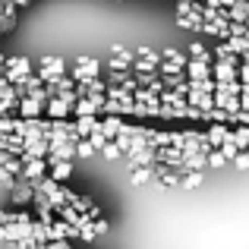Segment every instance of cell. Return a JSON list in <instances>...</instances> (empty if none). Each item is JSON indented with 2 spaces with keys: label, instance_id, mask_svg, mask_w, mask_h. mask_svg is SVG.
<instances>
[{
  "label": "cell",
  "instance_id": "obj_35",
  "mask_svg": "<svg viewBox=\"0 0 249 249\" xmlns=\"http://www.w3.org/2000/svg\"><path fill=\"white\" fill-rule=\"evenodd\" d=\"M0 183H3L6 189H13V183H16V177H13V174H10L6 167H0Z\"/></svg>",
  "mask_w": 249,
  "mask_h": 249
},
{
  "label": "cell",
  "instance_id": "obj_16",
  "mask_svg": "<svg viewBox=\"0 0 249 249\" xmlns=\"http://www.w3.org/2000/svg\"><path fill=\"white\" fill-rule=\"evenodd\" d=\"M73 129H76V136H79V139H89V136L98 129V117H76V120H73Z\"/></svg>",
  "mask_w": 249,
  "mask_h": 249
},
{
  "label": "cell",
  "instance_id": "obj_1",
  "mask_svg": "<svg viewBox=\"0 0 249 249\" xmlns=\"http://www.w3.org/2000/svg\"><path fill=\"white\" fill-rule=\"evenodd\" d=\"M0 240L13 243L16 249H25V246H32V231H29V224H0Z\"/></svg>",
  "mask_w": 249,
  "mask_h": 249
},
{
  "label": "cell",
  "instance_id": "obj_39",
  "mask_svg": "<svg viewBox=\"0 0 249 249\" xmlns=\"http://www.w3.org/2000/svg\"><path fill=\"white\" fill-rule=\"evenodd\" d=\"M44 249H73V246H70L67 240H54V243H48Z\"/></svg>",
  "mask_w": 249,
  "mask_h": 249
},
{
  "label": "cell",
  "instance_id": "obj_7",
  "mask_svg": "<svg viewBox=\"0 0 249 249\" xmlns=\"http://www.w3.org/2000/svg\"><path fill=\"white\" fill-rule=\"evenodd\" d=\"M16 114L22 117V120H41L44 117V104L35 101V98H19L16 101Z\"/></svg>",
  "mask_w": 249,
  "mask_h": 249
},
{
  "label": "cell",
  "instance_id": "obj_15",
  "mask_svg": "<svg viewBox=\"0 0 249 249\" xmlns=\"http://www.w3.org/2000/svg\"><path fill=\"white\" fill-rule=\"evenodd\" d=\"M101 133H104L107 142H114L117 136L123 133V117H104V120H101Z\"/></svg>",
  "mask_w": 249,
  "mask_h": 249
},
{
  "label": "cell",
  "instance_id": "obj_33",
  "mask_svg": "<svg viewBox=\"0 0 249 249\" xmlns=\"http://www.w3.org/2000/svg\"><path fill=\"white\" fill-rule=\"evenodd\" d=\"M98 155H104V158H110V161H114V158H120L123 152H120V148L114 145V142H107V145H104V148H101V152H98Z\"/></svg>",
  "mask_w": 249,
  "mask_h": 249
},
{
  "label": "cell",
  "instance_id": "obj_27",
  "mask_svg": "<svg viewBox=\"0 0 249 249\" xmlns=\"http://www.w3.org/2000/svg\"><path fill=\"white\" fill-rule=\"evenodd\" d=\"M89 142H91V148H95V152H101V148L107 145V139H104V133H101V120H98V129L89 136Z\"/></svg>",
  "mask_w": 249,
  "mask_h": 249
},
{
  "label": "cell",
  "instance_id": "obj_18",
  "mask_svg": "<svg viewBox=\"0 0 249 249\" xmlns=\"http://www.w3.org/2000/svg\"><path fill=\"white\" fill-rule=\"evenodd\" d=\"M16 10L19 6H13V3L3 6V13H0V35H6V32L16 29Z\"/></svg>",
  "mask_w": 249,
  "mask_h": 249
},
{
  "label": "cell",
  "instance_id": "obj_10",
  "mask_svg": "<svg viewBox=\"0 0 249 249\" xmlns=\"http://www.w3.org/2000/svg\"><path fill=\"white\" fill-rule=\"evenodd\" d=\"M101 101L104 98H79V101L73 104V117H98Z\"/></svg>",
  "mask_w": 249,
  "mask_h": 249
},
{
  "label": "cell",
  "instance_id": "obj_17",
  "mask_svg": "<svg viewBox=\"0 0 249 249\" xmlns=\"http://www.w3.org/2000/svg\"><path fill=\"white\" fill-rule=\"evenodd\" d=\"M186 104H189V107H196V110H202V114H208V110L214 107L212 95H202V91H189V95H186Z\"/></svg>",
  "mask_w": 249,
  "mask_h": 249
},
{
  "label": "cell",
  "instance_id": "obj_6",
  "mask_svg": "<svg viewBox=\"0 0 249 249\" xmlns=\"http://www.w3.org/2000/svg\"><path fill=\"white\" fill-rule=\"evenodd\" d=\"M76 63H79V67H76L73 70V82H85V79H98V70H101V63H98L95 60V57H79V60H76Z\"/></svg>",
  "mask_w": 249,
  "mask_h": 249
},
{
  "label": "cell",
  "instance_id": "obj_4",
  "mask_svg": "<svg viewBox=\"0 0 249 249\" xmlns=\"http://www.w3.org/2000/svg\"><path fill=\"white\" fill-rule=\"evenodd\" d=\"M155 164L170 167V170H183V152L174 145H161V148H155Z\"/></svg>",
  "mask_w": 249,
  "mask_h": 249
},
{
  "label": "cell",
  "instance_id": "obj_11",
  "mask_svg": "<svg viewBox=\"0 0 249 249\" xmlns=\"http://www.w3.org/2000/svg\"><path fill=\"white\" fill-rule=\"evenodd\" d=\"M186 79H189V82L212 79V63H202V60H186Z\"/></svg>",
  "mask_w": 249,
  "mask_h": 249
},
{
  "label": "cell",
  "instance_id": "obj_12",
  "mask_svg": "<svg viewBox=\"0 0 249 249\" xmlns=\"http://www.w3.org/2000/svg\"><path fill=\"white\" fill-rule=\"evenodd\" d=\"M48 152H51V145H48V139H38V142H29L25 145V155L19 161H41V158H48Z\"/></svg>",
  "mask_w": 249,
  "mask_h": 249
},
{
  "label": "cell",
  "instance_id": "obj_2",
  "mask_svg": "<svg viewBox=\"0 0 249 249\" xmlns=\"http://www.w3.org/2000/svg\"><path fill=\"white\" fill-rule=\"evenodd\" d=\"M237 67H240V57L214 60L212 63V79L214 82H237Z\"/></svg>",
  "mask_w": 249,
  "mask_h": 249
},
{
  "label": "cell",
  "instance_id": "obj_24",
  "mask_svg": "<svg viewBox=\"0 0 249 249\" xmlns=\"http://www.w3.org/2000/svg\"><path fill=\"white\" fill-rule=\"evenodd\" d=\"M231 142L243 152V148L249 145V126H237V129H231Z\"/></svg>",
  "mask_w": 249,
  "mask_h": 249
},
{
  "label": "cell",
  "instance_id": "obj_23",
  "mask_svg": "<svg viewBox=\"0 0 249 249\" xmlns=\"http://www.w3.org/2000/svg\"><path fill=\"white\" fill-rule=\"evenodd\" d=\"M202 180H205L202 170H186V174L180 177V186L183 189H196V186H202Z\"/></svg>",
  "mask_w": 249,
  "mask_h": 249
},
{
  "label": "cell",
  "instance_id": "obj_21",
  "mask_svg": "<svg viewBox=\"0 0 249 249\" xmlns=\"http://www.w3.org/2000/svg\"><path fill=\"white\" fill-rule=\"evenodd\" d=\"M221 44H224L227 54H237V57H243L246 51H249V41H246V38H227V41H221Z\"/></svg>",
  "mask_w": 249,
  "mask_h": 249
},
{
  "label": "cell",
  "instance_id": "obj_32",
  "mask_svg": "<svg viewBox=\"0 0 249 249\" xmlns=\"http://www.w3.org/2000/svg\"><path fill=\"white\" fill-rule=\"evenodd\" d=\"M227 161H224V155L218 152V148H212V152H208V167H224Z\"/></svg>",
  "mask_w": 249,
  "mask_h": 249
},
{
  "label": "cell",
  "instance_id": "obj_36",
  "mask_svg": "<svg viewBox=\"0 0 249 249\" xmlns=\"http://www.w3.org/2000/svg\"><path fill=\"white\" fill-rule=\"evenodd\" d=\"M237 79L243 85H249V63H240V67H237Z\"/></svg>",
  "mask_w": 249,
  "mask_h": 249
},
{
  "label": "cell",
  "instance_id": "obj_13",
  "mask_svg": "<svg viewBox=\"0 0 249 249\" xmlns=\"http://www.w3.org/2000/svg\"><path fill=\"white\" fill-rule=\"evenodd\" d=\"M129 167H155V148H139V152H126Z\"/></svg>",
  "mask_w": 249,
  "mask_h": 249
},
{
  "label": "cell",
  "instance_id": "obj_5",
  "mask_svg": "<svg viewBox=\"0 0 249 249\" xmlns=\"http://www.w3.org/2000/svg\"><path fill=\"white\" fill-rule=\"evenodd\" d=\"M32 199H35V189H32L29 180H16L10 189V205L22 208V205H32Z\"/></svg>",
  "mask_w": 249,
  "mask_h": 249
},
{
  "label": "cell",
  "instance_id": "obj_30",
  "mask_svg": "<svg viewBox=\"0 0 249 249\" xmlns=\"http://www.w3.org/2000/svg\"><path fill=\"white\" fill-rule=\"evenodd\" d=\"M218 152H221V155H224V161H233V158H237V155H240V148H237V145H233V142H224V145H221V148H218Z\"/></svg>",
  "mask_w": 249,
  "mask_h": 249
},
{
  "label": "cell",
  "instance_id": "obj_40",
  "mask_svg": "<svg viewBox=\"0 0 249 249\" xmlns=\"http://www.w3.org/2000/svg\"><path fill=\"white\" fill-rule=\"evenodd\" d=\"M10 3H13V6H29L32 0H10Z\"/></svg>",
  "mask_w": 249,
  "mask_h": 249
},
{
  "label": "cell",
  "instance_id": "obj_19",
  "mask_svg": "<svg viewBox=\"0 0 249 249\" xmlns=\"http://www.w3.org/2000/svg\"><path fill=\"white\" fill-rule=\"evenodd\" d=\"M0 224H32V214L25 208H16V212H0Z\"/></svg>",
  "mask_w": 249,
  "mask_h": 249
},
{
  "label": "cell",
  "instance_id": "obj_25",
  "mask_svg": "<svg viewBox=\"0 0 249 249\" xmlns=\"http://www.w3.org/2000/svg\"><path fill=\"white\" fill-rule=\"evenodd\" d=\"M158 180L164 183V186H180V174L170 167H158Z\"/></svg>",
  "mask_w": 249,
  "mask_h": 249
},
{
  "label": "cell",
  "instance_id": "obj_9",
  "mask_svg": "<svg viewBox=\"0 0 249 249\" xmlns=\"http://www.w3.org/2000/svg\"><path fill=\"white\" fill-rule=\"evenodd\" d=\"M41 177H48V161H25L22 164V174L16 177V180H29V183H35V180H41Z\"/></svg>",
  "mask_w": 249,
  "mask_h": 249
},
{
  "label": "cell",
  "instance_id": "obj_20",
  "mask_svg": "<svg viewBox=\"0 0 249 249\" xmlns=\"http://www.w3.org/2000/svg\"><path fill=\"white\" fill-rule=\"evenodd\" d=\"M70 177H73V161L51 164V180H54V183H60V186H63V180H70Z\"/></svg>",
  "mask_w": 249,
  "mask_h": 249
},
{
  "label": "cell",
  "instance_id": "obj_22",
  "mask_svg": "<svg viewBox=\"0 0 249 249\" xmlns=\"http://www.w3.org/2000/svg\"><path fill=\"white\" fill-rule=\"evenodd\" d=\"M158 180V167H133V183H152Z\"/></svg>",
  "mask_w": 249,
  "mask_h": 249
},
{
  "label": "cell",
  "instance_id": "obj_8",
  "mask_svg": "<svg viewBox=\"0 0 249 249\" xmlns=\"http://www.w3.org/2000/svg\"><path fill=\"white\" fill-rule=\"evenodd\" d=\"M205 142H208V148H221L224 142H231V129H227L224 123H212V126L205 129Z\"/></svg>",
  "mask_w": 249,
  "mask_h": 249
},
{
  "label": "cell",
  "instance_id": "obj_34",
  "mask_svg": "<svg viewBox=\"0 0 249 249\" xmlns=\"http://www.w3.org/2000/svg\"><path fill=\"white\" fill-rule=\"evenodd\" d=\"M114 145H117V148H120V152H123V155H126V152H129V148H133V139H129V136H117V139H114Z\"/></svg>",
  "mask_w": 249,
  "mask_h": 249
},
{
  "label": "cell",
  "instance_id": "obj_38",
  "mask_svg": "<svg viewBox=\"0 0 249 249\" xmlns=\"http://www.w3.org/2000/svg\"><path fill=\"white\" fill-rule=\"evenodd\" d=\"M233 164H237L240 170H249V158H246V152H240L237 158H233Z\"/></svg>",
  "mask_w": 249,
  "mask_h": 249
},
{
  "label": "cell",
  "instance_id": "obj_28",
  "mask_svg": "<svg viewBox=\"0 0 249 249\" xmlns=\"http://www.w3.org/2000/svg\"><path fill=\"white\" fill-rule=\"evenodd\" d=\"M76 155H79V158H95V148H91V142L89 139H79V142H76Z\"/></svg>",
  "mask_w": 249,
  "mask_h": 249
},
{
  "label": "cell",
  "instance_id": "obj_14",
  "mask_svg": "<svg viewBox=\"0 0 249 249\" xmlns=\"http://www.w3.org/2000/svg\"><path fill=\"white\" fill-rule=\"evenodd\" d=\"M133 60H136L133 51H126V48H114V57H110V70H114V73H123L126 67H133Z\"/></svg>",
  "mask_w": 249,
  "mask_h": 249
},
{
  "label": "cell",
  "instance_id": "obj_37",
  "mask_svg": "<svg viewBox=\"0 0 249 249\" xmlns=\"http://www.w3.org/2000/svg\"><path fill=\"white\" fill-rule=\"evenodd\" d=\"M177 16H193V3H183V0H177Z\"/></svg>",
  "mask_w": 249,
  "mask_h": 249
},
{
  "label": "cell",
  "instance_id": "obj_31",
  "mask_svg": "<svg viewBox=\"0 0 249 249\" xmlns=\"http://www.w3.org/2000/svg\"><path fill=\"white\" fill-rule=\"evenodd\" d=\"M126 79H133V76H126V70H123V73H114V70H110V73H107V79H104V82H107V85H123Z\"/></svg>",
  "mask_w": 249,
  "mask_h": 249
},
{
  "label": "cell",
  "instance_id": "obj_41",
  "mask_svg": "<svg viewBox=\"0 0 249 249\" xmlns=\"http://www.w3.org/2000/svg\"><path fill=\"white\" fill-rule=\"evenodd\" d=\"M243 152H246V158H249V145H246V148H243Z\"/></svg>",
  "mask_w": 249,
  "mask_h": 249
},
{
  "label": "cell",
  "instance_id": "obj_26",
  "mask_svg": "<svg viewBox=\"0 0 249 249\" xmlns=\"http://www.w3.org/2000/svg\"><path fill=\"white\" fill-rule=\"evenodd\" d=\"M189 54H193V60H202V63H212V51H208L205 44H199V41H196L193 48H189Z\"/></svg>",
  "mask_w": 249,
  "mask_h": 249
},
{
  "label": "cell",
  "instance_id": "obj_29",
  "mask_svg": "<svg viewBox=\"0 0 249 249\" xmlns=\"http://www.w3.org/2000/svg\"><path fill=\"white\" fill-rule=\"evenodd\" d=\"M133 70H136V76H139V73H155L158 67H155V63H148V60H142V57H136V60H133Z\"/></svg>",
  "mask_w": 249,
  "mask_h": 249
},
{
  "label": "cell",
  "instance_id": "obj_3",
  "mask_svg": "<svg viewBox=\"0 0 249 249\" xmlns=\"http://www.w3.org/2000/svg\"><path fill=\"white\" fill-rule=\"evenodd\" d=\"M63 70H67V67H63L60 57L44 54V57H41V76H38V79H41L44 85H51V82H57V79L63 76Z\"/></svg>",
  "mask_w": 249,
  "mask_h": 249
}]
</instances>
